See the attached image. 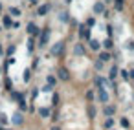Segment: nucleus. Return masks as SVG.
<instances>
[{
  "label": "nucleus",
  "mask_w": 134,
  "mask_h": 130,
  "mask_svg": "<svg viewBox=\"0 0 134 130\" xmlns=\"http://www.w3.org/2000/svg\"><path fill=\"white\" fill-rule=\"evenodd\" d=\"M68 44H70V40H68L66 37H63V39L55 40L53 44H50L48 53H50L55 61H64L66 55H68Z\"/></svg>",
  "instance_id": "1"
},
{
  "label": "nucleus",
  "mask_w": 134,
  "mask_h": 130,
  "mask_svg": "<svg viewBox=\"0 0 134 130\" xmlns=\"http://www.w3.org/2000/svg\"><path fill=\"white\" fill-rule=\"evenodd\" d=\"M59 79L61 84H74V75L72 70L68 68V64L64 61H55V72H53Z\"/></svg>",
  "instance_id": "2"
},
{
  "label": "nucleus",
  "mask_w": 134,
  "mask_h": 130,
  "mask_svg": "<svg viewBox=\"0 0 134 130\" xmlns=\"http://www.w3.org/2000/svg\"><path fill=\"white\" fill-rule=\"evenodd\" d=\"M85 115H86V119H88V123H90V125H92V123H96V121H97V117H101L97 103H85Z\"/></svg>",
  "instance_id": "3"
},
{
  "label": "nucleus",
  "mask_w": 134,
  "mask_h": 130,
  "mask_svg": "<svg viewBox=\"0 0 134 130\" xmlns=\"http://www.w3.org/2000/svg\"><path fill=\"white\" fill-rule=\"evenodd\" d=\"M52 33H53V29H52V26L50 24H46L44 28H42V31H41V35H39V50H48L50 48V39H52Z\"/></svg>",
  "instance_id": "4"
},
{
  "label": "nucleus",
  "mask_w": 134,
  "mask_h": 130,
  "mask_svg": "<svg viewBox=\"0 0 134 130\" xmlns=\"http://www.w3.org/2000/svg\"><path fill=\"white\" fill-rule=\"evenodd\" d=\"M118 110H119V104H118V103H112V101L99 106L101 117H116V115H118Z\"/></svg>",
  "instance_id": "5"
},
{
  "label": "nucleus",
  "mask_w": 134,
  "mask_h": 130,
  "mask_svg": "<svg viewBox=\"0 0 134 130\" xmlns=\"http://www.w3.org/2000/svg\"><path fill=\"white\" fill-rule=\"evenodd\" d=\"M75 37H77V40L88 42V40L92 39V28H88V26L81 20V22H79V28H77V31H75Z\"/></svg>",
  "instance_id": "6"
},
{
  "label": "nucleus",
  "mask_w": 134,
  "mask_h": 130,
  "mask_svg": "<svg viewBox=\"0 0 134 130\" xmlns=\"http://www.w3.org/2000/svg\"><path fill=\"white\" fill-rule=\"evenodd\" d=\"M107 9H108V6L103 2V0H94V2H92V8H90V13L96 15L97 19H101Z\"/></svg>",
  "instance_id": "7"
},
{
  "label": "nucleus",
  "mask_w": 134,
  "mask_h": 130,
  "mask_svg": "<svg viewBox=\"0 0 134 130\" xmlns=\"http://www.w3.org/2000/svg\"><path fill=\"white\" fill-rule=\"evenodd\" d=\"M112 101V92L108 90V88H99L97 90V99H96V103L101 106V104H107V103H110Z\"/></svg>",
  "instance_id": "8"
},
{
  "label": "nucleus",
  "mask_w": 134,
  "mask_h": 130,
  "mask_svg": "<svg viewBox=\"0 0 134 130\" xmlns=\"http://www.w3.org/2000/svg\"><path fill=\"white\" fill-rule=\"evenodd\" d=\"M119 72H121V66L118 62H110L108 68H107V77L108 81H119Z\"/></svg>",
  "instance_id": "9"
},
{
  "label": "nucleus",
  "mask_w": 134,
  "mask_h": 130,
  "mask_svg": "<svg viewBox=\"0 0 134 130\" xmlns=\"http://www.w3.org/2000/svg\"><path fill=\"white\" fill-rule=\"evenodd\" d=\"M52 8H53V4H52V2H48V0H46L44 4H39V6H37L35 13H37V17L44 19V17H48V15L52 13Z\"/></svg>",
  "instance_id": "10"
},
{
  "label": "nucleus",
  "mask_w": 134,
  "mask_h": 130,
  "mask_svg": "<svg viewBox=\"0 0 134 130\" xmlns=\"http://www.w3.org/2000/svg\"><path fill=\"white\" fill-rule=\"evenodd\" d=\"M96 99H97V90L94 86H86L83 90V101L85 103H96Z\"/></svg>",
  "instance_id": "11"
},
{
  "label": "nucleus",
  "mask_w": 134,
  "mask_h": 130,
  "mask_svg": "<svg viewBox=\"0 0 134 130\" xmlns=\"http://www.w3.org/2000/svg\"><path fill=\"white\" fill-rule=\"evenodd\" d=\"M52 112H53V108L48 104V106H44V104H41V106H37V117L41 119V121H46V119H50L52 117Z\"/></svg>",
  "instance_id": "12"
},
{
  "label": "nucleus",
  "mask_w": 134,
  "mask_h": 130,
  "mask_svg": "<svg viewBox=\"0 0 134 130\" xmlns=\"http://www.w3.org/2000/svg\"><path fill=\"white\" fill-rule=\"evenodd\" d=\"M86 48H88V51H90L92 55H96V53H99V51L103 50V44H101V40H99V39L92 37V39L86 42Z\"/></svg>",
  "instance_id": "13"
},
{
  "label": "nucleus",
  "mask_w": 134,
  "mask_h": 130,
  "mask_svg": "<svg viewBox=\"0 0 134 130\" xmlns=\"http://www.w3.org/2000/svg\"><path fill=\"white\" fill-rule=\"evenodd\" d=\"M26 123H28V117H24V112H22V110H19V112L13 114V125H15L17 128H22Z\"/></svg>",
  "instance_id": "14"
},
{
  "label": "nucleus",
  "mask_w": 134,
  "mask_h": 130,
  "mask_svg": "<svg viewBox=\"0 0 134 130\" xmlns=\"http://www.w3.org/2000/svg\"><path fill=\"white\" fill-rule=\"evenodd\" d=\"M119 48L127 53H134V37H127L125 40H121Z\"/></svg>",
  "instance_id": "15"
},
{
  "label": "nucleus",
  "mask_w": 134,
  "mask_h": 130,
  "mask_svg": "<svg viewBox=\"0 0 134 130\" xmlns=\"http://www.w3.org/2000/svg\"><path fill=\"white\" fill-rule=\"evenodd\" d=\"M92 68H94V72H96V73H105V72H107V68H108V64H105V62H103V61H99V59H96V55H94Z\"/></svg>",
  "instance_id": "16"
},
{
  "label": "nucleus",
  "mask_w": 134,
  "mask_h": 130,
  "mask_svg": "<svg viewBox=\"0 0 134 130\" xmlns=\"http://www.w3.org/2000/svg\"><path fill=\"white\" fill-rule=\"evenodd\" d=\"M101 44H103V50H107V51H112V50L118 48V40L116 39H110V37H105L101 40Z\"/></svg>",
  "instance_id": "17"
},
{
  "label": "nucleus",
  "mask_w": 134,
  "mask_h": 130,
  "mask_svg": "<svg viewBox=\"0 0 134 130\" xmlns=\"http://www.w3.org/2000/svg\"><path fill=\"white\" fill-rule=\"evenodd\" d=\"M116 125H118V117H103V119H101V128H103V130L114 128Z\"/></svg>",
  "instance_id": "18"
},
{
  "label": "nucleus",
  "mask_w": 134,
  "mask_h": 130,
  "mask_svg": "<svg viewBox=\"0 0 134 130\" xmlns=\"http://www.w3.org/2000/svg\"><path fill=\"white\" fill-rule=\"evenodd\" d=\"M96 59L103 61L105 64H110L112 62V51H107V50H101L99 53H96Z\"/></svg>",
  "instance_id": "19"
},
{
  "label": "nucleus",
  "mask_w": 134,
  "mask_h": 130,
  "mask_svg": "<svg viewBox=\"0 0 134 130\" xmlns=\"http://www.w3.org/2000/svg\"><path fill=\"white\" fill-rule=\"evenodd\" d=\"M83 22H85V24H86L88 28H92V29H94V28H96V26L99 24V19H97L96 15H92V13H88V15H86V17L83 19Z\"/></svg>",
  "instance_id": "20"
},
{
  "label": "nucleus",
  "mask_w": 134,
  "mask_h": 130,
  "mask_svg": "<svg viewBox=\"0 0 134 130\" xmlns=\"http://www.w3.org/2000/svg\"><path fill=\"white\" fill-rule=\"evenodd\" d=\"M46 84H50L53 88H59L61 86V82H59V79H57L55 73H46Z\"/></svg>",
  "instance_id": "21"
},
{
  "label": "nucleus",
  "mask_w": 134,
  "mask_h": 130,
  "mask_svg": "<svg viewBox=\"0 0 134 130\" xmlns=\"http://www.w3.org/2000/svg\"><path fill=\"white\" fill-rule=\"evenodd\" d=\"M118 126L123 128V130H130V119L127 115H119L118 117Z\"/></svg>",
  "instance_id": "22"
},
{
  "label": "nucleus",
  "mask_w": 134,
  "mask_h": 130,
  "mask_svg": "<svg viewBox=\"0 0 134 130\" xmlns=\"http://www.w3.org/2000/svg\"><path fill=\"white\" fill-rule=\"evenodd\" d=\"M41 31H42V28H39L35 22H30V24H28V33H30L31 37H39Z\"/></svg>",
  "instance_id": "23"
},
{
  "label": "nucleus",
  "mask_w": 134,
  "mask_h": 130,
  "mask_svg": "<svg viewBox=\"0 0 134 130\" xmlns=\"http://www.w3.org/2000/svg\"><path fill=\"white\" fill-rule=\"evenodd\" d=\"M119 81H121V82H130L129 66H121V72H119Z\"/></svg>",
  "instance_id": "24"
},
{
  "label": "nucleus",
  "mask_w": 134,
  "mask_h": 130,
  "mask_svg": "<svg viewBox=\"0 0 134 130\" xmlns=\"http://www.w3.org/2000/svg\"><path fill=\"white\" fill-rule=\"evenodd\" d=\"M53 90H55V88L50 86V84H42V86H41V92H42V93H52Z\"/></svg>",
  "instance_id": "25"
},
{
  "label": "nucleus",
  "mask_w": 134,
  "mask_h": 130,
  "mask_svg": "<svg viewBox=\"0 0 134 130\" xmlns=\"http://www.w3.org/2000/svg\"><path fill=\"white\" fill-rule=\"evenodd\" d=\"M28 51H30V53H33V51H35V42H33V37L28 40Z\"/></svg>",
  "instance_id": "26"
},
{
  "label": "nucleus",
  "mask_w": 134,
  "mask_h": 130,
  "mask_svg": "<svg viewBox=\"0 0 134 130\" xmlns=\"http://www.w3.org/2000/svg\"><path fill=\"white\" fill-rule=\"evenodd\" d=\"M24 73H26V75H24V81H26V82H30V81H31V77H33V75H31V73H33V70H30V68H28Z\"/></svg>",
  "instance_id": "27"
},
{
  "label": "nucleus",
  "mask_w": 134,
  "mask_h": 130,
  "mask_svg": "<svg viewBox=\"0 0 134 130\" xmlns=\"http://www.w3.org/2000/svg\"><path fill=\"white\" fill-rule=\"evenodd\" d=\"M48 130H64V126H63L61 123H55V125H52Z\"/></svg>",
  "instance_id": "28"
},
{
  "label": "nucleus",
  "mask_w": 134,
  "mask_h": 130,
  "mask_svg": "<svg viewBox=\"0 0 134 130\" xmlns=\"http://www.w3.org/2000/svg\"><path fill=\"white\" fill-rule=\"evenodd\" d=\"M129 66V75H130V81H134V66L132 64H127Z\"/></svg>",
  "instance_id": "29"
},
{
  "label": "nucleus",
  "mask_w": 134,
  "mask_h": 130,
  "mask_svg": "<svg viewBox=\"0 0 134 130\" xmlns=\"http://www.w3.org/2000/svg\"><path fill=\"white\" fill-rule=\"evenodd\" d=\"M37 95H39V90H37V88H33V90H31V101H35V99H37Z\"/></svg>",
  "instance_id": "30"
},
{
  "label": "nucleus",
  "mask_w": 134,
  "mask_h": 130,
  "mask_svg": "<svg viewBox=\"0 0 134 130\" xmlns=\"http://www.w3.org/2000/svg\"><path fill=\"white\" fill-rule=\"evenodd\" d=\"M28 4H30L31 8H37V6H39V0H28Z\"/></svg>",
  "instance_id": "31"
},
{
  "label": "nucleus",
  "mask_w": 134,
  "mask_h": 130,
  "mask_svg": "<svg viewBox=\"0 0 134 130\" xmlns=\"http://www.w3.org/2000/svg\"><path fill=\"white\" fill-rule=\"evenodd\" d=\"M0 123H8V119H6V115H4V114H0Z\"/></svg>",
  "instance_id": "32"
},
{
  "label": "nucleus",
  "mask_w": 134,
  "mask_h": 130,
  "mask_svg": "<svg viewBox=\"0 0 134 130\" xmlns=\"http://www.w3.org/2000/svg\"><path fill=\"white\" fill-rule=\"evenodd\" d=\"M103 2H105V4H107V6L110 8V6H112V2H114V0H103Z\"/></svg>",
  "instance_id": "33"
},
{
  "label": "nucleus",
  "mask_w": 134,
  "mask_h": 130,
  "mask_svg": "<svg viewBox=\"0 0 134 130\" xmlns=\"http://www.w3.org/2000/svg\"><path fill=\"white\" fill-rule=\"evenodd\" d=\"M130 88H132V90H134V81H130Z\"/></svg>",
  "instance_id": "34"
},
{
  "label": "nucleus",
  "mask_w": 134,
  "mask_h": 130,
  "mask_svg": "<svg viewBox=\"0 0 134 130\" xmlns=\"http://www.w3.org/2000/svg\"><path fill=\"white\" fill-rule=\"evenodd\" d=\"M108 130H118V128H116V126H114V128H108Z\"/></svg>",
  "instance_id": "35"
},
{
  "label": "nucleus",
  "mask_w": 134,
  "mask_h": 130,
  "mask_svg": "<svg viewBox=\"0 0 134 130\" xmlns=\"http://www.w3.org/2000/svg\"><path fill=\"white\" fill-rule=\"evenodd\" d=\"M88 130H94V128H88Z\"/></svg>",
  "instance_id": "36"
},
{
  "label": "nucleus",
  "mask_w": 134,
  "mask_h": 130,
  "mask_svg": "<svg viewBox=\"0 0 134 130\" xmlns=\"http://www.w3.org/2000/svg\"><path fill=\"white\" fill-rule=\"evenodd\" d=\"M48 2H52V0H48Z\"/></svg>",
  "instance_id": "37"
}]
</instances>
